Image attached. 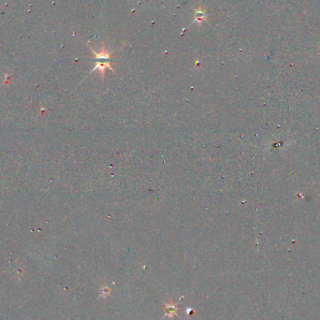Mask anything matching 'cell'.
<instances>
[{
	"instance_id": "6da1fadb",
	"label": "cell",
	"mask_w": 320,
	"mask_h": 320,
	"mask_svg": "<svg viewBox=\"0 0 320 320\" xmlns=\"http://www.w3.org/2000/svg\"><path fill=\"white\" fill-rule=\"evenodd\" d=\"M166 312H167V315L168 317H172L174 315H176L177 312V307L172 303H170V304H166Z\"/></svg>"
}]
</instances>
